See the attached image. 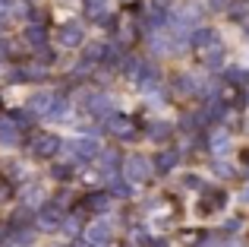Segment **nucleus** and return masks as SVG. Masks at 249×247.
Masks as SVG:
<instances>
[{
  "mask_svg": "<svg viewBox=\"0 0 249 247\" xmlns=\"http://www.w3.org/2000/svg\"><path fill=\"white\" fill-rule=\"evenodd\" d=\"M82 38H85V29H82V22H63L60 25V32H57V41L63 44V48H76V44H82Z\"/></svg>",
  "mask_w": 249,
  "mask_h": 247,
  "instance_id": "2",
  "label": "nucleus"
},
{
  "mask_svg": "<svg viewBox=\"0 0 249 247\" xmlns=\"http://www.w3.org/2000/svg\"><path fill=\"white\" fill-rule=\"evenodd\" d=\"M57 209H44L41 212V228H57Z\"/></svg>",
  "mask_w": 249,
  "mask_h": 247,
  "instance_id": "15",
  "label": "nucleus"
},
{
  "mask_svg": "<svg viewBox=\"0 0 249 247\" xmlns=\"http://www.w3.org/2000/svg\"><path fill=\"white\" fill-rule=\"evenodd\" d=\"M57 149H60V140H57L54 133H44V136H38V140L32 143V152L35 155H54Z\"/></svg>",
  "mask_w": 249,
  "mask_h": 247,
  "instance_id": "6",
  "label": "nucleus"
},
{
  "mask_svg": "<svg viewBox=\"0 0 249 247\" xmlns=\"http://www.w3.org/2000/svg\"><path fill=\"white\" fill-rule=\"evenodd\" d=\"M148 247H152V244H148ZM155 247H167V244H155Z\"/></svg>",
  "mask_w": 249,
  "mask_h": 247,
  "instance_id": "28",
  "label": "nucleus"
},
{
  "mask_svg": "<svg viewBox=\"0 0 249 247\" xmlns=\"http://www.w3.org/2000/svg\"><path fill=\"white\" fill-rule=\"evenodd\" d=\"M212 149L214 152H227V149H231V136L227 133H214L212 136Z\"/></svg>",
  "mask_w": 249,
  "mask_h": 247,
  "instance_id": "13",
  "label": "nucleus"
},
{
  "mask_svg": "<svg viewBox=\"0 0 249 247\" xmlns=\"http://www.w3.org/2000/svg\"><path fill=\"white\" fill-rule=\"evenodd\" d=\"M44 193H41V187L38 184H32V187H25V203H38Z\"/></svg>",
  "mask_w": 249,
  "mask_h": 247,
  "instance_id": "18",
  "label": "nucleus"
},
{
  "mask_svg": "<svg viewBox=\"0 0 249 247\" xmlns=\"http://www.w3.org/2000/svg\"><path fill=\"white\" fill-rule=\"evenodd\" d=\"M110 190H114V197H129V184L120 178H110Z\"/></svg>",
  "mask_w": 249,
  "mask_h": 247,
  "instance_id": "14",
  "label": "nucleus"
},
{
  "mask_svg": "<svg viewBox=\"0 0 249 247\" xmlns=\"http://www.w3.org/2000/svg\"><path fill=\"white\" fill-rule=\"evenodd\" d=\"M107 127L114 130L117 136H133V121H129V118H110Z\"/></svg>",
  "mask_w": 249,
  "mask_h": 247,
  "instance_id": "11",
  "label": "nucleus"
},
{
  "mask_svg": "<svg viewBox=\"0 0 249 247\" xmlns=\"http://www.w3.org/2000/svg\"><path fill=\"white\" fill-rule=\"evenodd\" d=\"M202 19V6L196 3V0H189V3H183L180 10L174 13V25H180V29H189V25H196Z\"/></svg>",
  "mask_w": 249,
  "mask_h": 247,
  "instance_id": "3",
  "label": "nucleus"
},
{
  "mask_svg": "<svg viewBox=\"0 0 249 247\" xmlns=\"http://www.w3.org/2000/svg\"><path fill=\"white\" fill-rule=\"evenodd\" d=\"M240 200H243V203H249V187H246L243 193H240Z\"/></svg>",
  "mask_w": 249,
  "mask_h": 247,
  "instance_id": "26",
  "label": "nucleus"
},
{
  "mask_svg": "<svg viewBox=\"0 0 249 247\" xmlns=\"http://www.w3.org/2000/svg\"><path fill=\"white\" fill-rule=\"evenodd\" d=\"M51 174H54L57 181H67L70 174H73V168H70V165H57V168H54V171H51Z\"/></svg>",
  "mask_w": 249,
  "mask_h": 247,
  "instance_id": "20",
  "label": "nucleus"
},
{
  "mask_svg": "<svg viewBox=\"0 0 249 247\" xmlns=\"http://www.w3.org/2000/svg\"><path fill=\"white\" fill-rule=\"evenodd\" d=\"M63 228H67V231H79V219L70 216V222H63Z\"/></svg>",
  "mask_w": 249,
  "mask_h": 247,
  "instance_id": "23",
  "label": "nucleus"
},
{
  "mask_svg": "<svg viewBox=\"0 0 249 247\" xmlns=\"http://www.w3.org/2000/svg\"><path fill=\"white\" fill-rule=\"evenodd\" d=\"M193 44H196L199 51H205V48L221 44V41H218V32H214V29H202V32H196V35H193Z\"/></svg>",
  "mask_w": 249,
  "mask_h": 247,
  "instance_id": "8",
  "label": "nucleus"
},
{
  "mask_svg": "<svg viewBox=\"0 0 249 247\" xmlns=\"http://www.w3.org/2000/svg\"><path fill=\"white\" fill-rule=\"evenodd\" d=\"M170 133V124L167 121H155L152 124V136H155V140H161V136H167Z\"/></svg>",
  "mask_w": 249,
  "mask_h": 247,
  "instance_id": "16",
  "label": "nucleus"
},
{
  "mask_svg": "<svg viewBox=\"0 0 249 247\" xmlns=\"http://www.w3.org/2000/svg\"><path fill=\"white\" fill-rule=\"evenodd\" d=\"M177 159H180V155H177L174 149H164V152L155 159V165H158V171H170V168H177Z\"/></svg>",
  "mask_w": 249,
  "mask_h": 247,
  "instance_id": "10",
  "label": "nucleus"
},
{
  "mask_svg": "<svg viewBox=\"0 0 249 247\" xmlns=\"http://www.w3.org/2000/svg\"><path fill=\"white\" fill-rule=\"evenodd\" d=\"M19 143V124L10 118H0V146H16Z\"/></svg>",
  "mask_w": 249,
  "mask_h": 247,
  "instance_id": "7",
  "label": "nucleus"
},
{
  "mask_svg": "<svg viewBox=\"0 0 249 247\" xmlns=\"http://www.w3.org/2000/svg\"><path fill=\"white\" fill-rule=\"evenodd\" d=\"M10 193H6V184H0V200H6Z\"/></svg>",
  "mask_w": 249,
  "mask_h": 247,
  "instance_id": "25",
  "label": "nucleus"
},
{
  "mask_svg": "<svg viewBox=\"0 0 249 247\" xmlns=\"http://www.w3.org/2000/svg\"><path fill=\"white\" fill-rule=\"evenodd\" d=\"M212 6H214V10H224V6H227V0H212Z\"/></svg>",
  "mask_w": 249,
  "mask_h": 247,
  "instance_id": "24",
  "label": "nucleus"
},
{
  "mask_svg": "<svg viewBox=\"0 0 249 247\" xmlns=\"http://www.w3.org/2000/svg\"><path fill=\"white\" fill-rule=\"evenodd\" d=\"M85 206H91V209H104V206H107V197H104V193H91V197L85 200Z\"/></svg>",
  "mask_w": 249,
  "mask_h": 247,
  "instance_id": "17",
  "label": "nucleus"
},
{
  "mask_svg": "<svg viewBox=\"0 0 249 247\" xmlns=\"http://www.w3.org/2000/svg\"><path fill=\"white\" fill-rule=\"evenodd\" d=\"M25 38H29L32 48H41V44H44V29H41V25H32V29L25 32Z\"/></svg>",
  "mask_w": 249,
  "mask_h": 247,
  "instance_id": "12",
  "label": "nucleus"
},
{
  "mask_svg": "<svg viewBox=\"0 0 249 247\" xmlns=\"http://www.w3.org/2000/svg\"><path fill=\"white\" fill-rule=\"evenodd\" d=\"M170 3H174V0H152V13H164Z\"/></svg>",
  "mask_w": 249,
  "mask_h": 247,
  "instance_id": "22",
  "label": "nucleus"
},
{
  "mask_svg": "<svg viewBox=\"0 0 249 247\" xmlns=\"http://www.w3.org/2000/svg\"><path fill=\"white\" fill-rule=\"evenodd\" d=\"M104 6H107V0H89L91 16H104Z\"/></svg>",
  "mask_w": 249,
  "mask_h": 247,
  "instance_id": "19",
  "label": "nucleus"
},
{
  "mask_svg": "<svg viewBox=\"0 0 249 247\" xmlns=\"http://www.w3.org/2000/svg\"><path fill=\"white\" fill-rule=\"evenodd\" d=\"M110 241H114V222L110 219H98L95 225H89V244L107 247Z\"/></svg>",
  "mask_w": 249,
  "mask_h": 247,
  "instance_id": "1",
  "label": "nucleus"
},
{
  "mask_svg": "<svg viewBox=\"0 0 249 247\" xmlns=\"http://www.w3.org/2000/svg\"><path fill=\"white\" fill-rule=\"evenodd\" d=\"M224 203H227V193H218V190H208L205 197H202V209H205V212L221 209Z\"/></svg>",
  "mask_w": 249,
  "mask_h": 247,
  "instance_id": "9",
  "label": "nucleus"
},
{
  "mask_svg": "<svg viewBox=\"0 0 249 247\" xmlns=\"http://www.w3.org/2000/svg\"><path fill=\"white\" fill-rule=\"evenodd\" d=\"M70 152H73L76 159H98V155H101V146H98V140H91V136H79V140L70 143Z\"/></svg>",
  "mask_w": 249,
  "mask_h": 247,
  "instance_id": "5",
  "label": "nucleus"
},
{
  "mask_svg": "<svg viewBox=\"0 0 249 247\" xmlns=\"http://www.w3.org/2000/svg\"><path fill=\"white\" fill-rule=\"evenodd\" d=\"M214 171H218V174H224V178H231V174H233V168L227 165V162H214Z\"/></svg>",
  "mask_w": 249,
  "mask_h": 247,
  "instance_id": "21",
  "label": "nucleus"
},
{
  "mask_svg": "<svg viewBox=\"0 0 249 247\" xmlns=\"http://www.w3.org/2000/svg\"><path fill=\"white\" fill-rule=\"evenodd\" d=\"M6 3H10V0H0V10H3V6H6Z\"/></svg>",
  "mask_w": 249,
  "mask_h": 247,
  "instance_id": "27",
  "label": "nucleus"
},
{
  "mask_svg": "<svg viewBox=\"0 0 249 247\" xmlns=\"http://www.w3.org/2000/svg\"><path fill=\"white\" fill-rule=\"evenodd\" d=\"M123 171H126V178H129V181H145L148 174H152V162H148L145 155H129V159H126V168H123Z\"/></svg>",
  "mask_w": 249,
  "mask_h": 247,
  "instance_id": "4",
  "label": "nucleus"
}]
</instances>
